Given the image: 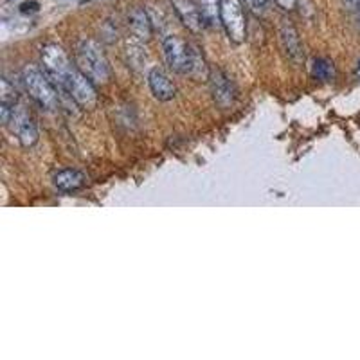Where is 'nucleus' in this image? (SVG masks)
I'll list each match as a JSON object with an SVG mask.
<instances>
[{
    "label": "nucleus",
    "instance_id": "1",
    "mask_svg": "<svg viewBox=\"0 0 360 360\" xmlns=\"http://www.w3.org/2000/svg\"><path fill=\"white\" fill-rule=\"evenodd\" d=\"M22 81L26 85L27 94L42 108L53 112V110H56L60 106V92H58V88L54 87V83L47 78V74L44 71H40L38 67H24Z\"/></svg>",
    "mask_w": 360,
    "mask_h": 360
},
{
    "label": "nucleus",
    "instance_id": "2",
    "mask_svg": "<svg viewBox=\"0 0 360 360\" xmlns=\"http://www.w3.org/2000/svg\"><path fill=\"white\" fill-rule=\"evenodd\" d=\"M76 67L94 83H106L110 78V69L101 45L94 40H81L76 51Z\"/></svg>",
    "mask_w": 360,
    "mask_h": 360
},
{
    "label": "nucleus",
    "instance_id": "3",
    "mask_svg": "<svg viewBox=\"0 0 360 360\" xmlns=\"http://www.w3.org/2000/svg\"><path fill=\"white\" fill-rule=\"evenodd\" d=\"M42 67H44L47 78L58 88L60 96L65 94L69 78L76 69V67L71 65V60H69L65 51L56 44H49L42 47Z\"/></svg>",
    "mask_w": 360,
    "mask_h": 360
},
{
    "label": "nucleus",
    "instance_id": "4",
    "mask_svg": "<svg viewBox=\"0 0 360 360\" xmlns=\"http://www.w3.org/2000/svg\"><path fill=\"white\" fill-rule=\"evenodd\" d=\"M62 96L71 97L72 101L78 106H81V108H92L97 101L94 81L79 71L78 67L72 71L71 78H69V83H67L65 94H62Z\"/></svg>",
    "mask_w": 360,
    "mask_h": 360
},
{
    "label": "nucleus",
    "instance_id": "5",
    "mask_svg": "<svg viewBox=\"0 0 360 360\" xmlns=\"http://www.w3.org/2000/svg\"><path fill=\"white\" fill-rule=\"evenodd\" d=\"M222 26L229 38L240 44L245 40L247 33V20L243 15V4L240 0H222Z\"/></svg>",
    "mask_w": 360,
    "mask_h": 360
},
{
    "label": "nucleus",
    "instance_id": "6",
    "mask_svg": "<svg viewBox=\"0 0 360 360\" xmlns=\"http://www.w3.org/2000/svg\"><path fill=\"white\" fill-rule=\"evenodd\" d=\"M164 58L170 69L179 74H189L191 71V45L179 36H166L163 44Z\"/></svg>",
    "mask_w": 360,
    "mask_h": 360
},
{
    "label": "nucleus",
    "instance_id": "7",
    "mask_svg": "<svg viewBox=\"0 0 360 360\" xmlns=\"http://www.w3.org/2000/svg\"><path fill=\"white\" fill-rule=\"evenodd\" d=\"M9 128L11 132L17 136V139L20 141V145L24 148H33V146L38 142V130H36V124L33 123V119L27 115V112L24 108H20L18 105L13 106V114L9 119Z\"/></svg>",
    "mask_w": 360,
    "mask_h": 360
},
{
    "label": "nucleus",
    "instance_id": "8",
    "mask_svg": "<svg viewBox=\"0 0 360 360\" xmlns=\"http://www.w3.org/2000/svg\"><path fill=\"white\" fill-rule=\"evenodd\" d=\"M209 83H211V94L216 105L222 108H229L236 99V90H234L233 81L227 78L222 71H213L209 74Z\"/></svg>",
    "mask_w": 360,
    "mask_h": 360
},
{
    "label": "nucleus",
    "instance_id": "9",
    "mask_svg": "<svg viewBox=\"0 0 360 360\" xmlns=\"http://www.w3.org/2000/svg\"><path fill=\"white\" fill-rule=\"evenodd\" d=\"M172 4H173V9H175V13L179 15L180 22L184 24L189 31H193V33L202 31L206 22H204L202 13H200L198 6L195 4V0H172Z\"/></svg>",
    "mask_w": 360,
    "mask_h": 360
},
{
    "label": "nucleus",
    "instance_id": "10",
    "mask_svg": "<svg viewBox=\"0 0 360 360\" xmlns=\"http://www.w3.org/2000/svg\"><path fill=\"white\" fill-rule=\"evenodd\" d=\"M279 40H281L283 51L286 53L290 62L301 63L303 62V45H301V40H299L297 31L295 27L288 22V20H283L281 29H279Z\"/></svg>",
    "mask_w": 360,
    "mask_h": 360
},
{
    "label": "nucleus",
    "instance_id": "11",
    "mask_svg": "<svg viewBox=\"0 0 360 360\" xmlns=\"http://www.w3.org/2000/svg\"><path fill=\"white\" fill-rule=\"evenodd\" d=\"M128 29L132 33L133 40L142 42V44L148 42L149 36H152V29H154V24H152L148 11L142 8H133L128 13Z\"/></svg>",
    "mask_w": 360,
    "mask_h": 360
},
{
    "label": "nucleus",
    "instance_id": "12",
    "mask_svg": "<svg viewBox=\"0 0 360 360\" xmlns=\"http://www.w3.org/2000/svg\"><path fill=\"white\" fill-rule=\"evenodd\" d=\"M149 90L157 97L158 101H172L177 96V88L172 83V79L167 78L161 69H152L148 74Z\"/></svg>",
    "mask_w": 360,
    "mask_h": 360
},
{
    "label": "nucleus",
    "instance_id": "13",
    "mask_svg": "<svg viewBox=\"0 0 360 360\" xmlns=\"http://www.w3.org/2000/svg\"><path fill=\"white\" fill-rule=\"evenodd\" d=\"M85 184L83 173L76 172V170H63V172L56 173L54 177V186L63 193H71V191H78L81 186Z\"/></svg>",
    "mask_w": 360,
    "mask_h": 360
},
{
    "label": "nucleus",
    "instance_id": "14",
    "mask_svg": "<svg viewBox=\"0 0 360 360\" xmlns=\"http://www.w3.org/2000/svg\"><path fill=\"white\" fill-rule=\"evenodd\" d=\"M195 4L200 9L206 26H218V24H222V18H220L222 0H195Z\"/></svg>",
    "mask_w": 360,
    "mask_h": 360
},
{
    "label": "nucleus",
    "instance_id": "15",
    "mask_svg": "<svg viewBox=\"0 0 360 360\" xmlns=\"http://www.w3.org/2000/svg\"><path fill=\"white\" fill-rule=\"evenodd\" d=\"M312 76L316 79H321V81H332L335 78L334 63L326 58H317L312 63Z\"/></svg>",
    "mask_w": 360,
    "mask_h": 360
},
{
    "label": "nucleus",
    "instance_id": "16",
    "mask_svg": "<svg viewBox=\"0 0 360 360\" xmlns=\"http://www.w3.org/2000/svg\"><path fill=\"white\" fill-rule=\"evenodd\" d=\"M189 74L197 79L206 78V74H207L206 62H204L202 54L198 53L197 47H191V71H189Z\"/></svg>",
    "mask_w": 360,
    "mask_h": 360
},
{
    "label": "nucleus",
    "instance_id": "17",
    "mask_svg": "<svg viewBox=\"0 0 360 360\" xmlns=\"http://www.w3.org/2000/svg\"><path fill=\"white\" fill-rule=\"evenodd\" d=\"M17 90L8 79H2V87H0V105H9L15 106L17 105Z\"/></svg>",
    "mask_w": 360,
    "mask_h": 360
},
{
    "label": "nucleus",
    "instance_id": "18",
    "mask_svg": "<svg viewBox=\"0 0 360 360\" xmlns=\"http://www.w3.org/2000/svg\"><path fill=\"white\" fill-rule=\"evenodd\" d=\"M245 4L254 15H263L270 8V0H245Z\"/></svg>",
    "mask_w": 360,
    "mask_h": 360
},
{
    "label": "nucleus",
    "instance_id": "19",
    "mask_svg": "<svg viewBox=\"0 0 360 360\" xmlns=\"http://www.w3.org/2000/svg\"><path fill=\"white\" fill-rule=\"evenodd\" d=\"M274 2H276L283 11H292V9L295 8V4H297V0H274Z\"/></svg>",
    "mask_w": 360,
    "mask_h": 360
},
{
    "label": "nucleus",
    "instance_id": "20",
    "mask_svg": "<svg viewBox=\"0 0 360 360\" xmlns=\"http://www.w3.org/2000/svg\"><path fill=\"white\" fill-rule=\"evenodd\" d=\"M344 6H346L347 9H352V11H355V9H359L360 0H344Z\"/></svg>",
    "mask_w": 360,
    "mask_h": 360
},
{
    "label": "nucleus",
    "instance_id": "21",
    "mask_svg": "<svg viewBox=\"0 0 360 360\" xmlns=\"http://www.w3.org/2000/svg\"><path fill=\"white\" fill-rule=\"evenodd\" d=\"M355 76H357V79H359V81H360V60H359V63H357V69H355Z\"/></svg>",
    "mask_w": 360,
    "mask_h": 360
}]
</instances>
